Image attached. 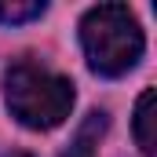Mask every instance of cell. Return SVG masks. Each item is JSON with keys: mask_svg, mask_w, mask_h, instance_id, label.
I'll return each mask as SVG.
<instances>
[{"mask_svg": "<svg viewBox=\"0 0 157 157\" xmlns=\"http://www.w3.org/2000/svg\"><path fill=\"white\" fill-rule=\"evenodd\" d=\"M80 48L99 77H124L143 59V26L128 4H99L80 18Z\"/></svg>", "mask_w": 157, "mask_h": 157, "instance_id": "obj_1", "label": "cell"}, {"mask_svg": "<svg viewBox=\"0 0 157 157\" xmlns=\"http://www.w3.org/2000/svg\"><path fill=\"white\" fill-rule=\"evenodd\" d=\"M11 157H33V154H11Z\"/></svg>", "mask_w": 157, "mask_h": 157, "instance_id": "obj_6", "label": "cell"}, {"mask_svg": "<svg viewBox=\"0 0 157 157\" xmlns=\"http://www.w3.org/2000/svg\"><path fill=\"white\" fill-rule=\"evenodd\" d=\"M106 113L102 110H91L84 124L77 128V135H73V143L62 150L59 157H95V146H99V139H102V132H106Z\"/></svg>", "mask_w": 157, "mask_h": 157, "instance_id": "obj_3", "label": "cell"}, {"mask_svg": "<svg viewBox=\"0 0 157 157\" xmlns=\"http://www.w3.org/2000/svg\"><path fill=\"white\" fill-rule=\"evenodd\" d=\"M48 11V4L44 0H26V4H0V26H22V22H33V18H40Z\"/></svg>", "mask_w": 157, "mask_h": 157, "instance_id": "obj_5", "label": "cell"}, {"mask_svg": "<svg viewBox=\"0 0 157 157\" xmlns=\"http://www.w3.org/2000/svg\"><path fill=\"white\" fill-rule=\"evenodd\" d=\"M154 88H146L139 95V106H135V143L150 154L154 150Z\"/></svg>", "mask_w": 157, "mask_h": 157, "instance_id": "obj_4", "label": "cell"}, {"mask_svg": "<svg viewBox=\"0 0 157 157\" xmlns=\"http://www.w3.org/2000/svg\"><path fill=\"white\" fill-rule=\"evenodd\" d=\"M4 99L11 117L22 128L51 132L73 110V84L62 73H51L37 62H15L4 73Z\"/></svg>", "mask_w": 157, "mask_h": 157, "instance_id": "obj_2", "label": "cell"}]
</instances>
